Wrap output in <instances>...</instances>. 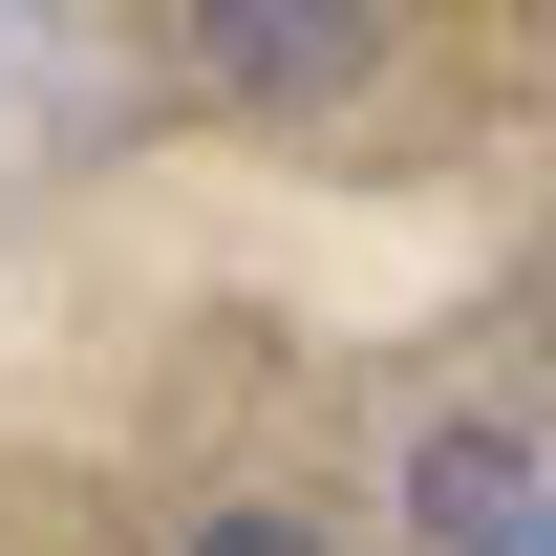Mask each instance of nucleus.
Listing matches in <instances>:
<instances>
[{"mask_svg": "<svg viewBox=\"0 0 556 556\" xmlns=\"http://www.w3.org/2000/svg\"><path fill=\"white\" fill-rule=\"evenodd\" d=\"M407 535L428 556H535V428H514V407H450L407 450Z\"/></svg>", "mask_w": 556, "mask_h": 556, "instance_id": "1", "label": "nucleus"}, {"mask_svg": "<svg viewBox=\"0 0 556 556\" xmlns=\"http://www.w3.org/2000/svg\"><path fill=\"white\" fill-rule=\"evenodd\" d=\"M364 65H386V22H236V0L193 22V86H236V108H321Z\"/></svg>", "mask_w": 556, "mask_h": 556, "instance_id": "2", "label": "nucleus"}, {"mask_svg": "<svg viewBox=\"0 0 556 556\" xmlns=\"http://www.w3.org/2000/svg\"><path fill=\"white\" fill-rule=\"evenodd\" d=\"M172 556H321V514H300V492H214Z\"/></svg>", "mask_w": 556, "mask_h": 556, "instance_id": "3", "label": "nucleus"}]
</instances>
